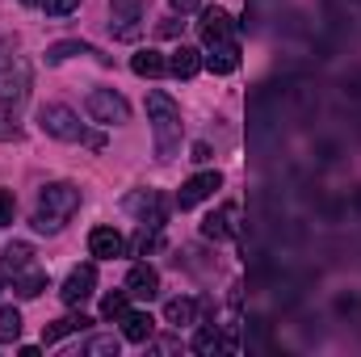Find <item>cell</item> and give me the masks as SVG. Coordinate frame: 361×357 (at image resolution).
Instances as JSON below:
<instances>
[{
	"label": "cell",
	"mask_w": 361,
	"mask_h": 357,
	"mask_svg": "<svg viewBox=\"0 0 361 357\" xmlns=\"http://www.w3.org/2000/svg\"><path fill=\"white\" fill-rule=\"evenodd\" d=\"M235 219H240V210L227 202L219 214H210V219L202 223V236H206V240H231V236L240 231V223H235Z\"/></svg>",
	"instance_id": "obj_11"
},
{
	"label": "cell",
	"mask_w": 361,
	"mask_h": 357,
	"mask_svg": "<svg viewBox=\"0 0 361 357\" xmlns=\"http://www.w3.org/2000/svg\"><path fill=\"white\" fill-rule=\"evenodd\" d=\"M13 290H17V294H21V298H38V294H42V290H47V273H42V269H25V273H17V277H13Z\"/></svg>",
	"instance_id": "obj_18"
},
{
	"label": "cell",
	"mask_w": 361,
	"mask_h": 357,
	"mask_svg": "<svg viewBox=\"0 0 361 357\" xmlns=\"http://www.w3.org/2000/svg\"><path fill=\"white\" fill-rule=\"evenodd\" d=\"M109 8H114V21H122L118 38H135V21L143 17V0H109Z\"/></svg>",
	"instance_id": "obj_15"
},
{
	"label": "cell",
	"mask_w": 361,
	"mask_h": 357,
	"mask_svg": "<svg viewBox=\"0 0 361 357\" xmlns=\"http://www.w3.org/2000/svg\"><path fill=\"white\" fill-rule=\"evenodd\" d=\"M193 349L202 357H214V353H223V349H231V341H223L219 328H202V332L193 337Z\"/></svg>",
	"instance_id": "obj_19"
},
{
	"label": "cell",
	"mask_w": 361,
	"mask_h": 357,
	"mask_svg": "<svg viewBox=\"0 0 361 357\" xmlns=\"http://www.w3.org/2000/svg\"><path fill=\"white\" fill-rule=\"evenodd\" d=\"M21 4H38V0H21Z\"/></svg>",
	"instance_id": "obj_30"
},
{
	"label": "cell",
	"mask_w": 361,
	"mask_h": 357,
	"mask_svg": "<svg viewBox=\"0 0 361 357\" xmlns=\"http://www.w3.org/2000/svg\"><path fill=\"white\" fill-rule=\"evenodd\" d=\"M42 8H47L51 17H68V13L80 8V0H42Z\"/></svg>",
	"instance_id": "obj_27"
},
{
	"label": "cell",
	"mask_w": 361,
	"mask_h": 357,
	"mask_svg": "<svg viewBox=\"0 0 361 357\" xmlns=\"http://www.w3.org/2000/svg\"><path fill=\"white\" fill-rule=\"evenodd\" d=\"M89 324H92L89 315H63V320H55V324L42 328V345H55V341H63V337H72V332H80Z\"/></svg>",
	"instance_id": "obj_17"
},
{
	"label": "cell",
	"mask_w": 361,
	"mask_h": 357,
	"mask_svg": "<svg viewBox=\"0 0 361 357\" xmlns=\"http://www.w3.org/2000/svg\"><path fill=\"white\" fill-rule=\"evenodd\" d=\"M80 210V189L68 185V181H55V185H42L38 193V214H34V231L38 236H59L63 223Z\"/></svg>",
	"instance_id": "obj_1"
},
{
	"label": "cell",
	"mask_w": 361,
	"mask_h": 357,
	"mask_svg": "<svg viewBox=\"0 0 361 357\" xmlns=\"http://www.w3.org/2000/svg\"><path fill=\"white\" fill-rule=\"evenodd\" d=\"M126 210L143 214V223H147V214H152V223H160V198L156 193H130L126 198Z\"/></svg>",
	"instance_id": "obj_20"
},
{
	"label": "cell",
	"mask_w": 361,
	"mask_h": 357,
	"mask_svg": "<svg viewBox=\"0 0 361 357\" xmlns=\"http://www.w3.org/2000/svg\"><path fill=\"white\" fill-rule=\"evenodd\" d=\"M85 109H89L92 122H101V126H118V122H126L130 118V105H126V97L114 89H92L89 101H85Z\"/></svg>",
	"instance_id": "obj_4"
},
{
	"label": "cell",
	"mask_w": 361,
	"mask_h": 357,
	"mask_svg": "<svg viewBox=\"0 0 361 357\" xmlns=\"http://www.w3.org/2000/svg\"><path fill=\"white\" fill-rule=\"evenodd\" d=\"M89 253L101 257V261H114V257L126 253V240H122V231H114V227H92L89 231Z\"/></svg>",
	"instance_id": "obj_8"
},
{
	"label": "cell",
	"mask_w": 361,
	"mask_h": 357,
	"mask_svg": "<svg viewBox=\"0 0 361 357\" xmlns=\"http://www.w3.org/2000/svg\"><path fill=\"white\" fill-rule=\"evenodd\" d=\"M130 72H135V76H143V80H156V76H164V72H169V59H164L160 51L143 47V51H135V55H130Z\"/></svg>",
	"instance_id": "obj_13"
},
{
	"label": "cell",
	"mask_w": 361,
	"mask_h": 357,
	"mask_svg": "<svg viewBox=\"0 0 361 357\" xmlns=\"http://www.w3.org/2000/svg\"><path fill=\"white\" fill-rule=\"evenodd\" d=\"M30 265H34L30 244H13V248H4V257H0V290H4V286H13V277H17V273H25Z\"/></svg>",
	"instance_id": "obj_9"
},
{
	"label": "cell",
	"mask_w": 361,
	"mask_h": 357,
	"mask_svg": "<svg viewBox=\"0 0 361 357\" xmlns=\"http://www.w3.org/2000/svg\"><path fill=\"white\" fill-rule=\"evenodd\" d=\"M152 332H156V320H152L147 311H126V315H122V337H126V341L147 345Z\"/></svg>",
	"instance_id": "obj_14"
},
{
	"label": "cell",
	"mask_w": 361,
	"mask_h": 357,
	"mask_svg": "<svg viewBox=\"0 0 361 357\" xmlns=\"http://www.w3.org/2000/svg\"><path fill=\"white\" fill-rule=\"evenodd\" d=\"M173 8H180V13H193V8H197V0H173Z\"/></svg>",
	"instance_id": "obj_29"
},
{
	"label": "cell",
	"mask_w": 361,
	"mask_h": 357,
	"mask_svg": "<svg viewBox=\"0 0 361 357\" xmlns=\"http://www.w3.org/2000/svg\"><path fill=\"white\" fill-rule=\"evenodd\" d=\"M197 68H202V51H197V47H177V51H173V59H169V72H173L177 80L197 76Z\"/></svg>",
	"instance_id": "obj_16"
},
{
	"label": "cell",
	"mask_w": 361,
	"mask_h": 357,
	"mask_svg": "<svg viewBox=\"0 0 361 357\" xmlns=\"http://www.w3.org/2000/svg\"><path fill=\"white\" fill-rule=\"evenodd\" d=\"M235 38V25H231V17H227V8H206L202 13V42L206 47H223V42H231Z\"/></svg>",
	"instance_id": "obj_6"
},
{
	"label": "cell",
	"mask_w": 361,
	"mask_h": 357,
	"mask_svg": "<svg viewBox=\"0 0 361 357\" xmlns=\"http://www.w3.org/2000/svg\"><path fill=\"white\" fill-rule=\"evenodd\" d=\"M85 353H89V357H105V353L118 357V337H97V341L85 345Z\"/></svg>",
	"instance_id": "obj_25"
},
{
	"label": "cell",
	"mask_w": 361,
	"mask_h": 357,
	"mask_svg": "<svg viewBox=\"0 0 361 357\" xmlns=\"http://www.w3.org/2000/svg\"><path fill=\"white\" fill-rule=\"evenodd\" d=\"M193 160H210V147L206 143H193Z\"/></svg>",
	"instance_id": "obj_28"
},
{
	"label": "cell",
	"mask_w": 361,
	"mask_h": 357,
	"mask_svg": "<svg viewBox=\"0 0 361 357\" xmlns=\"http://www.w3.org/2000/svg\"><path fill=\"white\" fill-rule=\"evenodd\" d=\"M193 315H197V307H193V298H173L169 307H164V320L169 324H193Z\"/></svg>",
	"instance_id": "obj_21"
},
{
	"label": "cell",
	"mask_w": 361,
	"mask_h": 357,
	"mask_svg": "<svg viewBox=\"0 0 361 357\" xmlns=\"http://www.w3.org/2000/svg\"><path fill=\"white\" fill-rule=\"evenodd\" d=\"M21 337V315L13 307H0V345H13Z\"/></svg>",
	"instance_id": "obj_22"
},
{
	"label": "cell",
	"mask_w": 361,
	"mask_h": 357,
	"mask_svg": "<svg viewBox=\"0 0 361 357\" xmlns=\"http://www.w3.org/2000/svg\"><path fill=\"white\" fill-rule=\"evenodd\" d=\"M219 185H223L219 173H197V177H189L185 185H180V193H177V206H180V210H193V206H197V202H206Z\"/></svg>",
	"instance_id": "obj_7"
},
{
	"label": "cell",
	"mask_w": 361,
	"mask_h": 357,
	"mask_svg": "<svg viewBox=\"0 0 361 357\" xmlns=\"http://www.w3.org/2000/svg\"><path fill=\"white\" fill-rule=\"evenodd\" d=\"M147 118L156 131V152L160 160H173L180 147V109L169 92H147Z\"/></svg>",
	"instance_id": "obj_2"
},
{
	"label": "cell",
	"mask_w": 361,
	"mask_h": 357,
	"mask_svg": "<svg viewBox=\"0 0 361 357\" xmlns=\"http://www.w3.org/2000/svg\"><path fill=\"white\" fill-rule=\"evenodd\" d=\"M92 286H97V269L92 265H76L72 273H68V282H63V303L68 307H80V303H89L92 298Z\"/></svg>",
	"instance_id": "obj_5"
},
{
	"label": "cell",
	"mask_w": 361,
	"mask_h": 357,
	"mask_svg": "<svg viewBox=\"0 0 361 357\" xmlns=\"http://www.w3.org/2000/svg\"><path fill=\"white\" fill-rule=\"evenodd\" d=\"M72 55H92V47H85V42H55V47L47 51V63H63V59H72Z\"/></svg>",
	"instance_id": "obj_24"
},
{
	"label": "cell",
	"mask_w": 361,
	"mask_h": 357,
	"mask_svg": "<svg viewBox=\"0 0 361 357\" xmlns=\"http://www.w3.org/2000/svg\"><path fill=\"white\" fill-rule=\"evenodd\" d=\"M38 126L51 135V139H63V143H89V147H101V135H89L85 122L68 109V105H42L38 109Z\"/></svg>",
	"instance_id": "obj_3"
},
{
	"label": "cell",
	"mask_w": 361,
	"mask_h": 357,
	"mask_svg": "<svg viewBox=\"0 0 361 357\" xmlns=\"http://www.w3.org/2000/svg\"><path fill=\"white\" fill-rule=\"evenodd\" d=\"M126 294H135V298H156V294H160V273L152 265H130V273H126Z\"/></svg>",
	"instance_id": "obj_10"
},
{
	"label": "cell",
	"mask_w": 361,
	"mask_h": 357,
	"mask_svg": "<svg viewBox=\"0 0 361 357\" xmlns=\"http://www.w3.org/2000/svg\"><path fill=\"white\" fill-rule=\"evenodd\" d=\"M214 76H231L235 68H240V42L231 38V42H223V47H210V55L202 59Z\"/></svg>",
	"instance_id": "obj_12"
},
{
	"label": "cell",
	"mask_w": 361,
	"mask_h": 357,
	"mask_svg": "<svg viewBox=\"0 0 361 357\" xmlns=\"http://www.w3.org/2000/svg\"><path fill=\"white\" fill-rule=\"evenodd\" d=\"M130 307H126V290H114V294H105L101 298V320H122Z\"/></svg>",
	"instance_id": "obj_23"
},
{
	"label": "cell",
	"mask_w": 361,
	"mask_h": 357,
	"mask_svg": "<svg viewBox=\"0 0 361 357\" xmlns=\"http://www.w3.org/2000/svg\"><path fill=\"white\" fill-rule=\"evenodd\" d=\"M13 214H17V198H13L8 189H0V227H8Z\"/></svg>",
	"instance_id": "obj_26"
}]
</instances>
